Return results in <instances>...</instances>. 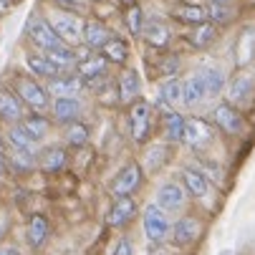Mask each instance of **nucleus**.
Masks as SVG:
<instances>
[{"mask_svg":"<svg viewBox=\"0 0 255 255\" xmlns=\"http://www.w3.org/2000/svg\"><path fill=\"white\" fill-rule=\"evenodd\" d=\"M13 91L18 94V99L30 109V112H38V114H43L46 109H51V104H53L48 86H43L35 76H23V74H18V76L13 79Z\"/></svg>","mask_w":255,"mask_h":255,"instance_id":"f257e3e1","label":"nucleus"},{"mask_svg":"<svg viewBox=\"0 0 255 255\" xmlns=\"http://www.w3.org/2000/svg\"><path fill=\"white\" fill-rule=\"evenodd\" d=\"M48 23L53 25V30L58 33V38L71 46V48H76L84 43V18L79 13H71V10H63V8H56L48 18Z\"/></svg>","mask_w":255,"mask_h":255,"instance_id":"f03ea898","label":"nucleus"},{"mask_svg":"<svg viewBox=\"0 0 255 255\" xmlns=\"http://www.w3.org/2000/svg\"><path fill=\"white\" fill-rule=\"evenodd\" d=\"M25 35L30 38L33 46H38L43 53L58 48V46H66L61 38H58V33L53 30V25L48 23V18H41V15H30L28 23H25Z\"/></svg>","mask_w":255,"mask_h":255,"instance_id":"7ed1b4c3","label":"nucleus"},{"mask_svg":"<svg viewBox=\"0 0 255 255\" xmlns=\"http://www.w3.org/2000/svg\"><path fill=\"white\" fill-rule=\"evenodd\" d=\"M141 177H144L141 167L136 162H129L117 172V177L112 182H109V192H112L114 197H131L141 185Z\"/></svg>","mask_w":255,"mask_h":255,"instance_id":"20e7f679","label":"nucleus"},{"mask_svg":"<svg viewBox=\"0 0 255 255\" xmlns=\"http://www.w3.org/2000/svg\"><path fill=\"white\" fill-rule=\"evenodd\" d=\"M129 127H131L134 141H139V144L149 136V129H152V104L149 101L136 99L129 106Z\"/></svg>","mask_w":255,"mask_h":255,"instance_id":"39448f33","label":"nucleus"},{"mask_svg":"<svg viewBox=\"0 0 255 255\" xmlns=\"http://www.w3.org/2000/svg\"><path fill=\"white\" fill-rule=\"evenodd\" d=\"M169 233H172V223H169L167 212L157 202L149 205L147 210H144V235H147L149 240H154V243H159Z\"/></svg>","mask_w":255,"mask_h":255,"instance_id":"423d86ee","label":"nucleus"},{"mask_svg":"<svg viewBox=\"0 0 255 255\" xmlns=\"http://www.w3.org/2000/svg\"><path fill=\"white\" fill-rule=\"evenodd\" d=\"M25 119V104L18 99V94L8 86H0V122L5 124H20Z\"/></svg>","mask_w":255,"mask_h":255,"instance_id":"0eeeda50","label":"nucleus"},{"mask_svg":"<svg viewBox=\"0 0 255 255\" xmlns=\"http://www.w3.org/2000/svg\"><path fill=\"white\" fill-rule=\"evenodd\" d=\"M212 119L217 124V129L225 131V134H240L245 122H243V114L238 112V109L230 104V101H223V104H217L215 106V112H212Z\"/></svg>","mask_w":255,"mask_h":255,"instance_id":"6e6552de","label":"nucleus"},{"mask_svg":"<svg viewBox=\"0 0 255 255\" xmlns=\"http://www.w3.org/2000/svg\"><path fill=\"white\" fill-rule=\"evenodd\" d=\"M51 114L58 124H74L81 117V101L76 96H56L51 104Z\"/></svg>","mask_w":255,"mask_h":255,"instance_id":"1a4fd4ad","label":"nucleus"},{"mask_svg":"<svg viewBox=\"0 0 255 255\" xmlns=\"http://www.w3.org/2000/svg\"><path fill=\"white\" fill-rule=\"evenodd\" d=\"M200 233H202V225L197 217H182V220H177L172 225V240L179 248H187V245L197 243Z\"/></svg>","mask_w":255,"mask_h":255,"instance_id":"9d476101","label":"nucleus"},{"mask_svg":"<svg viewBox=\"0 0 255 255\" xmlns=\"http://www.w3.org/2000/svg\"><path fill=\"white\" fill-rule=\"evenodd\" d=\"M134 215H136V200L134 197H117V202L112 205V210L106 215V223L112 228H124L127 223L134 220Z\"/></svg>","mask_w":255,"mask_h":255,"instance_id":"9b49d317","label":"nucleus"},{"mask_svg":"<svg viewBox=\"0 0 255 255\" xmlns=\"http://www.w3.org/2000/svg\"><path fill=\"white\" fill-rule=\"evenodd\" d=\"M141 35H144V41H147L149 46L154 48H167L169 41H172V33H169V25L159 18H149V20H144V28H141Z\"/></svg>","mask_w":255,"mask_h":255,"instance_id":"f8f14e48","label":"nucleus"},{"mask_svg":"<svg viewBox=\"0 0 255 255\" xmlns=\"http://www.w3.org/2000/svg\"><path fill=\"white\" fill-rule=\"evenodd\" d=\"M253 91H255V79L253 74H248V71H240V74L230 81L228 86V96H230V104H248L253 99Z\"/></svg>","mask_w":255,"mask_h":255,"instance_id":"ddd939ff","label":"nucleus"},{"mask_svg":"<svg viewBox=\"0 0 255 255\" xmlns=\"http://www.w3.org/2000/svg\"><path fill=\"white\" fill-rule=\"evenodd\" d=\"M215 136V129L212 124H207L205 119H187V129H185V144H190V147H205V144H210Z\"/></svg>","mask_w":255,"mask_h":255,"instance_id":"4468645a","label":"nucleus"},{"mask_svg":"<svg viewBox=\"0 0 255 255\" xmlns=\"http://www.w3.org/2000/svg\"><path fill=\"white\" fill-rule=\"evenodd\" d=\"M25 63L30 68V74L35 79H46V81H53L61 76V68L46 56V53H28L25 56Z\"/></svg>","mask_w":255,"mask_h":255,"instance_id":"2eb2a0df","label":"nucleus"},{"mask_svg":"<svg viewBox=\"0 0 255 255\" xmlns=\"http://www.w3.org/2000/svg\"><path fill=\"white\" fill-rule=\"evenodd\" d=\"M157 205L164 212H177L182 205H185V190H182L177 182H164L157 190Z\"/></svg>","mask_w":255,"mask_h":255,"instance_id":"dca6fc26","label":"nucleus"},{"mask_svg":"<svg viewBox=\"0 0 255 255\" xmlns=\"http://www.w3.org/2000/svg\"><path fill=\"white\" fill-rule=\"evenodd\" d=\"M195 76L205 84V91H207V99H215L220 96L223 89H225V74L217 66H200L195 71Z\"/></svg>","mask_w":255,"mask_h":255,"instance_id":"f3484780","label":"nucleus"},{"mask_svg":"<svg viewBox=\"0 0 255 255\" xmlns=\"http://www.w3.org/2000/svg\"><path fill=\"white\" fill-rule=\"evenodd\" d=\"M35 159H38V167H41L43 172H51V174L61 172V169L66 167V162H68L66 149L58 147V144H48V147H43Z\"/></svg>","mask_w":255,"mask_h":255,"instance_id":"a211bd4d","label":"nucleus"},{"mask_svg":"<svg viewBox=\"0 0 255 255\" xmlns=\"http://www.w3.org/2000/svg\"><path fill=\"white\" fill-rule=\"evenodd\" d=\"M109 38H112V33L106 30L104 23H99V20H84V46L89 51H101Z\"/></svg>","mask_w":255,"mask_h":255,"instance_id":"6ab92c4d","label":"nucleus"},{"mask_svg":"<svg viewBox=\"0 0 255 255\" xmlns=\"http://www.w3.org/2000/svg\"><path fill=\"white\" fill-rule=\"evenodd\" d=\"M141 91V79H139V71L134 68H124L122 76H119V99L124 104H134L139 99Z\"/></svg>","mask_w":255,"mask_h":255,"instance_id":"aec40b11","label":"nucleus"},{"mask_svg":"<svg viewBox=\"0 0 255 255\" xmlns=\"http://www.w3.org/2000/svg\"><path fill=\"white\" fill-rule=\"evenodd\" d=\"M172 18L179 20V23H185V25H192V28H195V25L207 23V8L192 5V3H179V5H174Z\"/></svg>","mask_w":255,"mask_h":255,"instance_id":"412c9836","label":"nucleus"},{"mask_svg":"<svg viewBox=\"0 0 255 255\" xmlns=\"http://www.w3.org/2000/svg\"><path fill=\"white\" fill-rule=\"evenodd\" d=\"M8 144L13 149H18V152H25V154H35L38 157V141H35L25 129H23V124H13L10 129H8Z\"/></svg>","mask_w":255,"mask_h":255,"instance_id":"4be33fe9","label":"nucleus"},{"mask_svg":"<svg viewBox=\"0 0 255 255\" xmlns=\"http://www.w3.org/2000/svg\"><path fill=\"white\" fill-rule=\"evenodd\" d=\"M51 235V225L43 215H33L28 220V230H25V238L30 243V248H41Z\"/></svg>","mask_w":255,"mask_h":255,"instance_id":"5701e85b","label":"nucleus"},{"mask_svg":"<svg viewBox=\"0 0 255 255\" xmlns=\"http://www.w3.org/2000/svg\"><path fill=\"white\" fill-rule=\"evenodd\" d=\"M182 185H185V192L192 197H205L210 192L207 177L200 174L197 169H182Z\"/></svg>","mask_w":255,"mask_h":255,"instance_id":"b1692460","label":"nucleus"},{"mask_svg":"<svg viewBox=\"0 0 255 255\" xmlns=\"http://www.w3.org/2000/svg\"><path fill=\"white\" fill-rule=\"evenodd\" d=\"M106 66H109V61L104 56H89V58L79 61L76 68H79L81 81H96V79H101L106 74Z\"/></svg>","mask_w":255,"mask_h":255,"instance_id":"393cba45","label":"nucleus"},{"mask_svg":"<svg viewBox=\"0 0 255 255\" xmlns=\"http://www.w3.org/2000/svg\"><path fill=\"white\" fill-rule=\"evenodd\" d=\"M207 99V91H205V84L192 74L190 79L182 81V104L185 106H197Z\"/></svg>","mask_w":255,"mask_h":255,"instance_id":"a878e982","label":"nucleus"},{"mask_svg":"<svg viewBox=\"0 0 255 255\" xmlns=\"http://www.w3.org/2000/svg\"><path fill=\"white\" fill-rule=\"evenodd\" d=\"M162 122H164V134L169 141H185V129H187V119L177 114L174 109L172 112H164L162 114Z\"/></svg>","mask_w":255,"mask_h":255,"instance_id":"bb28decb","label":"nucleus"},{"mask_svg":"<svg viewBox=\"0 0 255 255\" xmlns=\"http://www.w3.org/2000/svg\"><path fill=\"white\" fill-rule=\"evenodd\" d=\"M79 89H81V76L79 74H61L58 79H53L48 84V91H53L56 96H76Z\"/></svg>","mask_w":255,"mask_h":255,"instance_id":"cd10ccee","label":"nucleus"},{"mask_svg":"<svg viewBox=\"0 0 255 255\" xmlns=\"http://www.w3.org/2000/svg\"><path fill=\"white\" fill-rule=\"evenodd\" d=\"M23 124V129L35 139V141H41L48 131H51V122L43 117V114H38V112H30V114H25V119L20 122Z\"/></svg>","mask_w":255,"mask_h":255,"instance_id":"c85d7f7f","label":"nucleus"},{"mask_svg":"<svg viewBox=\"0 0 255 255\" xmlns=\"http://www.w3.org/2000/svg\"><path fill=\"white\" fill-rule=\"evenodd\" d=\"M159 104L164 106V112H172V106L182 104V81L179 79L164 81V86L159 89Z\"/></svg>","mask_w":255,"mask_h":255,"instance_id":"c756f323","label":"nucleus"},{"mask_svg":"<svg viewBox=\"0 0 255 255\" xmlns=\"http://www.w3.org/2000/svg\"><path fill=\"white\" fill-rule=\"evenodd\" d=\"M101 56H104L109 63H124V61L129 58V46H127V41L112 35V38L106 41V46L101 48Z\"/></svg>","mask_w":255,"mask_h":255,"instance_id":"7c9ffc66","label":"nucleus"},{"mask_svg":"<svg viewBox=\"0 0 255 255\" xmlns=\"http://www.w3.org/2000/svg\"><path fill=\"white\" fill-rule=\"evenodd\" d=\"M215 38H217V25H212L210 20L202 23V25H195L192 33H190V43L195 48H207V46L215 43Z\"/></svg>","mask_w":255,"mask_h":255,"instance_id":"2f4dec72","label":"nucleus"},{"mask_svg":"<svg viewBox=\"0 0 255 255\" xmlns=\"http://www.w3.org/2000/svg\"><path fill=\"white\" fill-rule=\"evenodd\" d=\"M5 164H10L15 172H30L35 164H38V159H35V154H25V152H18V149H8V154H5Z\"/></svg>","mask_w":255,"mask_h":255,"instance_id":"473e14b6","label":"nucleus"},{"mask_svg":"<svg viewBox=\"0 0 255 255\" xmlns=\"http://www.w3.org/2000/svg\"><path fill=\"white\" fill-rule=\"evenodd\" d=\"M233 15H235V10L230 5H220V3H210L207 5V20L212 25H228L233 20Z\"/></svg>","mask_w":255,"mask_h":255,"instance_id":"72a5a7b5","label":"nucleus"},{"mask_svg":"<svg viewBox=\"0 0 255 255\" xmlns=\"http://www.w3.org/2000/svg\"><path fill=\"white\" fill-rule=\"evenodd\" d=\"M66 141L68 144H74V147H81V144L89 141V127L84 122H74V124H68L66 131H63Z\"/></svg>","mask_w":255,"mask_h":255,"instance_id":"f704fd0d","label":"nucleus"},{"mask_svg":"<svg viewBox=\"0 0 255 255\" xmlns=\"http://www.w3.org/2000/svg\"><path fill=\"white\" fill-rule=\"evenodd\" d=\"M127 28H129V33L131 35H141V28H144V15H141V8L139 5H131L129 10H127Z\"/></svg>","mask_w":255,"mask_h":255,"instance_id":"c9c22d12","label":"nucleus"},{"mask_svg":"<svg viewBox=\"0 0 255 255\" xmlns=\"http://www.w3.org/2000/svg\"><path fill=\"white\" fill-rule=\"evenodd\" d=\"M144 164H147L149 172H157L164 164V144H154V147L147 152V157H144Z\"/></svg>","mask_w":255,"mask_h":255,"instance_id":"e433bc0d","label":"nucleus"},{"mask_svg":"<svg viewBox=\"0 0 255 255\" xmlns=\"http://www.w3.org/2000/svg\"><path fill=\"white\" fill-rule=\"evenodd\" d=\"M53 3H56L58 8H63V10H71V13H79V10H84V5H86V0H53Z\"/></svg>","mask_w":255,"mask_h":255,"instance_id":"4c0bfd02","label":"nucleus"},{"mask_svg":"<svg viewBox=\"0 0 255 255\" xmlns=\"http://www.w3.org/2000/svg\"><path fill=\"white\" fill-rule=\"evenodd\" d=\"M131 253H134L131 240H127V238H124V240H119V243H117V248H114V253H112V255H131Z\"/></svg>","mask_w":255,"mask_h":255,"instance_id":"58836bf2","label":"nucleus"},{"mask_svg":"<svg viewBox=\"0 0 255 255\" xmlns=\"http://www.w3.org/2000/svg\"><path fill=\"white\" fill-rule=\"evenodd\" d=\"M5 154H8V149L3 144V136H0V174H3V169H5Z\"/></svg>","mask_w":255,"mask_h":255,"instance_id":"ea45409f","label":"nucleus"},{"mask_svg":"<svg viewBox=\"0 0 255 255\" xmlns=\"http://www.w3.org/2000/svg\"><path fill=\"white\" fill-rule=\"evenodd\" d=\"M0 255H20V253H18L15 248H8V245H5V248H0Z\"/></svg>","mask_w":255,"mask_h":255,"instance_id":"a19ab883","label":"nucleus"},{"mask_svg":"<svg viewBox=\"0 0 255 255\" xmlns=\"http://www.w3.org/2000/svg\"><path fill=\"white\" fill-rule=\"evenodd\" d=\"M210 3H220V5H230L233 0H210Z\"/></svg>","mask_w":255,"mask_h":255,"instance_id":"79ce46f5","label":"nucleus"},{"mask_svg":"<svg viewBox=\"0 0 255 255\" xmlns=\"http://www.w3.org/2000/svg\"><path fill=\"white\" fill-rule=\"evenodd\" d=\"M122 3H124V5H129V8H131V5H134V0H122Z\"/></svg>","mask_w":255,"mask_h":255,"instance_id":"37998d69","label":"nucleus"},{"mask_svg":"<svg viewBox=\"0 0 255 255\" xmlns=\"http://www.w3.org/2000/svg\"><path fill=\"white\" fill-rule=\"evenodd\" d=\"M3 233H5V228H3V225H0V238H3Z\"/></svg>","mask_w":255,"mask_h":255,"instance_id":"c03bdc74","label":"nucleus"},{"mask_svg":"<svg viewBox=\"0 0 255 255\" xmlns=\"http://www.w3.org/2000/svg\"><path fill=\"white\" fill-rule=\"evenodd\" d=\"M94 3H96V0H94Z\"/></svg>","mask_w":255,"mask_h":255,"instance_id":"a18cd8bd","label":"nucleus"}]
</instances>
